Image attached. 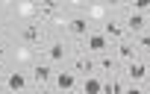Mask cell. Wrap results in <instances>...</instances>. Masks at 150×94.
Wrapping results in <instances>:
<instances>
[{"instance_id": "cell-15", "label": "cell", "mask_w": 150, "mask_h": 94, "mask_svg": "<svg viewBox=\"0 0 150 94\" xmlns=\"http://www.w3.org/2000/svg\"><path fill=\"white\" fill-rule=\"evenodd\" d=\"M15 12L27 21H35L38 18V0H18L15 3Z\"/></svg>"}, {"instance_id": "cell-14", "label": "cell", "mask_w": 150, "mask_h": 94, "mask_svg": "<svg viewBox=\"0 0 150 94\" xmlns=\"http://www.w3.org/2000/svg\"><path fill=\"white\" fill-rule=\"evenodd\" d=\"M71 68L77 71L80 76H86V74H94V71H97V65H94V56H91V53H83V56H77V59L71 62Z\"/></svg>"}, {"instance_id": "cell-18", "label": "cell", "mask_w": 150, "mask_h": 94, "mask_svg": "<svg viewBox=\"0 0 150 94\" xmlns=\"http://www.w3.org/2000/svg\"><path fill=\"white\" fill-rule=\"evenodd\" d=\"M35 53H38V50H35L33 44H24V41H21V47L15 50V62H35Z\"/></svg>"}, {"instance_id": "cell-8", "label": "cell", "mask_w": 150, "mask_h": 94, "mask_svg": "<svg viewBox=\"0 0 150 94\" xmlns=\"http://www.w3.org/2000/svg\"><path fill=\"white\" fill-rule=\"evenodd\" d=\"M65 56H68V44H65L62 38H53V41H47V47L41 50V59H47L50 65H59V62H65Z\"/></svg>"}, {"instance_id": "cell-1", "label": "cell", "mask_w": 150, "mask_h": 94, "mask_svg": "<svg viewBox=\"0 0 150 94\" xmlns=\"http://www.w3.org/2000/svg\"><path fill=\"white\" fill-rule=\"evenodd\" d=\"M18 38H21L24 44H33L38 53H41V50H44V44H47V38H44V30H41V24H38V21H27V24L21 27Z\"/></svg>"}, {"instance_id": "cell-7", "label": "cell", "mask_w": 150, "mask_h": 94, "mask_svg": "<svg viewBox=\"0 0 150 94\" xmlns=\"http://www.w3.org/2000/svg\"><path fill=\"white\" fill-rule=\"evenodd\" d=\"M91 30H94V27H91V21H88L83 12H80V15H71V18H68V27H65V33H68L71 38H86Z\"/></svg>"}, {"instance_id": "cell-6", "label": "cell", "mask_w": 150, "mask_h": 94, "mask_svg": "<svg viewBox=\"0 0 150 94\" xmlns=\"http://www.w3.org/2000/svg\"><path fill=\"white\" fill-rule=\"evenodd\" d=\"M53 91H80V74L77 71H56L53 74Z\"/></svg>"}, {"instance_id": "cell-16", "label": "cell", "mask_w": 150, "mask_h": 94, "mask_svg": "<svg viewBox=\"0 0 150 94\" xmlns=\"http://www.w3.org/2000/svg\"><path fill=\"white\" fill-rule=\"evenodd\" d=\"M106 9H109L106 3H100V0H94L91 6H86V12H83V15H86L88 21H106V18H109V15H106Z\"/></svg>"}, {"instance_id": "cell-11", "label": "cell", "mask_w": 150, "mask_h": 94, "mask_svg": "<svg viewBox=\"0 0 150 94\" xmlns=\"http://www.w3.org/2000/svg\"><path fill=\"white\" fill-rule=\"evenodd\" d=\"M103 33H106L112 41H124V38H132V35L127 33L124 21H118V18H106V21H103Z\"/></svg>"}, {"instance_id": "cell-10", "label": "cell", "mask_w": 150, "mask_h": 94, "mask_svg": "<svg viewBox=\"0 0 150 94\" xmlns=\"http://www.w3.org/2000/svg\"><path fill=\"white\" fill-rule=\"evenodd\" d=\"M121 21H124V27H127L129 35H138V33L147 30V18H144V12H132V9H127V15H124Z\"/></svg>"}, {"instance_id": "cell-19", "label": "cell", "mask_w": 150, "mask_h": 94, "mask_svg": "<svg viewBox=\"0 0 150 94\" xmlns=\"http://www.w3.org/2000/svg\"><path fill=\"white\" fill-rule=\"evenodd\" d=\"M127 9H132V12H150V0H127Z\"/></svg>"}, {"instance_id": "cell-24", "label": "cell", "mask_w": 150, "mask_h": 94, "mask_svg": "<svg viewBox=\"0 0 150 94\" xmlns=\"http://www.w3.org/2000/svg\"><path fill=\"white\" fill-rule=\"evenodd\" d=\"M0 74H3V68H0Z\"/></svg>"}, {"instance_id": "cell-3", "label": "cell", "mask_w": 150, "mask_h": 94, "mask_svg": "<svg viewBox=\"0 0 150 94\" xmlns=\"http://www.w3.org/2000/svg\"><path fill=\"white\" fill-rule=\"evenodd\" d=\"M53 65L47 62V59H35L33 62V68H30V76H33V82L38 85V88H53Z\"/></svg>"}, {"instance_id": "cell-13", "label": "cell", "mask_w": 150, "mask_h": 94, "mask_svg": "<svg viewBox=\"0 0 150 94\" xmlns=\"http://www.w3.org/2000/svg\"><path fill=\"white\" fill-rule=\"evenodd\" d=\"M80 91H83V94H103V76H100V71L86 74V76L80 79Z\"/></svg>"}, {"instance_id": "cell-12", "label": "cell", "mask_w": 150, "mask_h": 94, "mask_svg": "<svg viewBox=\"0 0 150 94\" xmlns=\"http://www.w3.org/2000/svg\"><path fill=\"white\" fill-rule=\"evenodd\" d=\"M94 65H97V71L103 74V76H109V74H118L124 65L112 56V53H100V56H94Z\"/></svg>"}, {"instance_id": "cell-4", "label": "cell", "mask_w": 150, "mask_h": 94, "mask_svg": "<svg viewBox=\"0 0 150 94\" xmlns=\"http://www.w3.org/2000/svg\"><path fill=\"white\" fill-rule=\"evenodd\" d=\"M30 88V76L24 71H3L0 74V91H27Z\"/></svg>"}, {"instance_id": "cell-2", "label": "cell", "mask_w": 150, "mask_h": 94, "mask_svg": "<svg viewBox=\"0 0 150 94\" xmlns=\"http://www.w3.org/2000/svg\"><path fill=\"white\" fill-rule=\"evenodd\" d=\"M121 71H124V76H127L129 82H141V85H144V82L150 79V62H147L144 56H135V59L127 62Z\"/></svg>"}, {"instance_id": "cell-21", "label": "cell", "mask_w": 150, "mask_h": 94, "mask_svg": "<svg viewBox=\"0 0 150 94\" xmlns=\"http://www.w3.org/2000/svg\"><path fill=\"white\" fill-rule=\"evenodd\" d=\"M6 56H9V44H6V41H0V62H3Z\"/></svg>"}, {"instance_id": "cell-20", "label": "cell", "mask_w": 150, "mask_h": 94, "mask_svg": "<svg viewBox=\"0 0 150 94\" xmlns=\"http://www.w3.org/2000/svg\"><path fill=\"white\" fill-rule=\"evenodd\" d=\"M100 3H106V6H118V9H121V6H127V0H100Z\"/></svg>"}, {"instance_id": "cell-9", "label": "cell", "mask_w": 150, "mask_h": 94, "mask_svg": "<svg viewBox=\"0 0 150 94\" xmlns=\"http://www.w3.org/2000/svg\"><path fill=\"white\" fill-rule=\"evenodd\" d=\"M112 56H115L121 65H127V62H132V59L138 56V50H135L132 38H124V41H115V44H112Z\"/></svg>"}, {"instance_id": "cell-23", "label": "cell", "mask_w": 150, "mask_h": 94, "mask_svg": "<svg viewBox=\"0 0 150 94\" xmlns=\"http://www.w3.org/2000/svg\"><path fill=\"white\" fill-rule=\"evenodd\" d=\"M144 18H147V30H150V12H144Z\"/></svg>"}, {"instance_id": "cell-22", "label": "cell", "mask_w": 150, "mask_h": 94, "mask_svg": "<svg viewBox=\"0 0 150 94\" xmlns=\"http://www.w3.org/2000/svg\"><path fill=\"white\" fill-rule=\"evenodd\" d=\"M68 3H71V6H74V9H80V6H83V3H86V0H68Z\"/></svg>"}, {"instance_id": "cell-5", "label": "cell", "mask_w": 150, "mask_h": 94, "mask_svg": "<svg viewBox=\"0 0 150 94\" xmlns=\"http://www.w3.org/2000/svg\"><path fill=\"white\" fill-rule=\"evenodd\" d=\"M86 50L91 53V56H100V53H109L112 50V38L103 33V30H91L88 35H86Z\"/></svg>"}, {"instance_id": "cell-17", "label": "cell", "mask_w": 150, "mask_h": 94, "mask_svg": "<svg viewBox=\"0 0 150 94\" xmlns=\"http://www.w3.org/2000/svg\"><path fill=\"white\" fill-rule=\"evenodd\" d=\"M132 44H135V50H138V56H144V59H150V30H144V33H138V35H132Z\"/></svg>"}]
</instances>
